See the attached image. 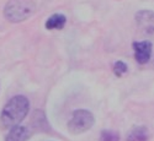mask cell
<instances>
[{"mask_svg": "<svg viewBox=\"0 0 154 141\" xmlns=\"http://www.w3.org/2000/svg\"><path fill=\"white\" fill-rule=\"evenodd\" d=\"M30 110V102L27 97L22 95L14 96L8 101V103L2 110L0 114V122L5 129H11L19 125L29 114Z\"/></svg>", "mask_w": 154, "mask_h": 141, "instance_id": "6da1fadb", "label": "cell"}, {"mask_svg": "<svg viewBox=\"0 0 154 141\" xmlns=\"http://www.w3.org/2000/svg\"><path fill=\"white\" fill-rule=\"evenodd\" d=\"M36 11L33 0H10L5 5L4 16L9 22L19 23L27 20Z\"/></svg>", "mask_w": 154, "mask_h": 141, "instance_id": "7a4b0ae2", "label": "cell"}, {"mask_svg": "<svg viewBox=\"0 0 154 141\" xmlns=\"http://www.w3.org/2000/svg\"><path fill=\"white\" fill-rule=\"evenodd\" d=\"M94 124H95V117L90 110L76 109L73 112L72 119L68 123V130L74 135H78L91 129Z\"/></svg>", "mask_w": 154, "mask_h": 141, "instance_id": "3957f363", "label": "cell"}, {"mask_svg": "<svg viewBox=\"0 0 154 141\" xmlns=\"http://www.w3.org/2000/svg\"><path fill=\"white\" fill-rule=\"evenodd\" d=\"M138 28L146 34H154V11L140 10L136 14Z\"/></svg>", "mask_w": 154, "mask_h": 141, "instance_id": "277c9868", "label": "cell"}, {"mask_svg": "<svg viewBox=\"0 0 154 141\" xmlns=\"http://www.w3.org/2000/svg\"><path fill=\"white\" fill-rule=\"evenodd\" d=\"M134 59L138 64H147L152 57V43L149 41L134 42Z\"/></svg>", "mask_w": 154, "mask_h": 141, "instance_id": "5b68a950", "label": "cell"}, {"mask_svg": "<svg viewBox=\"0 0 154 141\" xmlns=\"http://www.w3.org/2000/svg\"><path fill=\"white\" fill-rule=\"evenodd\" d=\"M29 137H30V131L27 130V128L16 125L10 129L5 141H27Z\"/></svg>", "mask_w": 154, "mask_h": 141, "instance_id": "8992f818", "label": "cell"}, {"mask_svg": "<svg viewBox=\"0 0 154 141\" xmlns=\"http://www.w3.org/2000/svg\"><path fill=\"white\" fill-rule=\"evenodd\" d=\"M67 19L63 14H54L46 21V28L47 30H62L66 26Z\"/></svg>", "mask_w": 154, "mask_h": 141, "instance_id": "52a82bcc", "label": "cell"}, {"mask_svg": "<svg viewBox=\"0 0 154 141\" xmlns=\"http://www.w3.org/2000/svg\"><path fill=\"white\" fill-rule=\"evenodd\" d=\"M147 140H148V130L146 126L134 128L127 136V141H147Z\"/></svg>", "mask_w": 154, "mask_h": 141, "instance_id": "ba28073f", "label": "cell"}, {"mask_svg": "<svg viewBox=\"0 0 154 141\" xmlns=\"http://www.w3.org/2000/svg\"><path fill=\"white\" fill-rule=\"evenodd\" d=\"M128 71V66H127V64L125 61H121V60H117L116 63H115V65H113V72L116 76H122L125 75L126 72Z\"/></svg>", "mask_w": 154, "mask_h": 141, "instance_id": "9c48e42d", "label": "cell"}, {"mask_svg": "<svg viewBox=\"0 0 154 141\" xmlns=\"http://www.w3.org/2000/svg\"><path fill=\"white\" fill-rule=\"evenodd\" d=\"M100 141H119V135L111 130H104L100 135Z\"/></svg>", "mask_w": 154, "mask_h": 141, "instance_id": "30bf717a", "label": "cell"}]
</instances>
